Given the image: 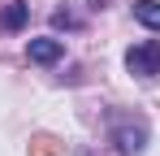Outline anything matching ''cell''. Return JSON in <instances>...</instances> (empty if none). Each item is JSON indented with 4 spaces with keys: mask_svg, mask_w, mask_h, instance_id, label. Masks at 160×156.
Here are the masks:
<instances>
[{
    "mask_svg": "<svg viewBox=\"0 0 160 156\" xmlns=\"http://www.w3.org/2000/svg\"><path fill=\"white\" fill-rule=\"evenodd\" d=\"M26 56L35 61V65H56V61L65 56V44H61V39H30Z\"/></svg>",
    "mask_w": 160,
    "mask_h": 156,
    "instance_id": "cell-3",
    "label": "cell"
},
{
    "mask_svg": "<svg viewBox=\"0 0 160 156\" xmlns=\"http://www.w3.org/2000/svg\"><path fill=\"white\" fill-rule=\"evenodd\" d=\"M112 143L121 148V152L130 156V152H143L147 148V126L138 122V117H112Z\"/></svg>",
    "mask_w": 160,
    "mask_h": 156,
    "instance_id": "cell-2",
    "label": "cell"
},
{
    "mask_svg": "<svg viewBox=\"0 0 160 156\" xmlns=\"http://www.w3.org/2000/svg\"><path fill=\"white\" fill-rule=\"evenodd\" d=\"M134 18L147 26V30L160 35V0H134Z\"/></svg>",
    "mask_w": 160,
    "mask_h": 156,
    "instance_id": "cell-5",
    "label": "cell"
},
{
    "mask_svg": "<svg viewBox=\"0 0 160 156\" xmlns=\"http://www.w3.org/2000/svg\"><path fill=\"white\" fill-rule=\"evenodd\" d=\"M26 18H30V4H26V0H9L4 13H0V26H4V30H22Z\"/></svg>",
    "mask_w": 160,
    "mask_h": 156,
    "instance_id": "cell-4",
    "label": "cell"
},
{
    "mask_svg": "<svg viewBox=\"0 0 160 156\" xmlns=\"http://www.w3.org/2000/svg\"><path fill=\"white\" fill-rule=\"evenodd\" d=\"M126 70L134 78H156L160 74V39H143V44L126 48Z\"/></svg>",
    "mask_w": 160,
    "mask_h": 156,
    "instance_id": "cell-1",
    "label": "cell"
}]
</instances>
